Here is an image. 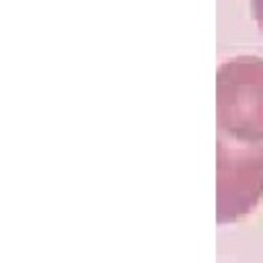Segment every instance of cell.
I'll use <instances>...</instances> for the list:
<instances>
[{
    "mask_svg": "<svg viewBox=\"0 0 263 263\" xmlns=\"http://www.w3.org/2000/svg\"><path fill=\"white\" fill-rule=\"evenodd\" d=\"M218 127L242 144L263 142V60L238 55L216 76Z\"/></svg>",
    "mask_w": 263,
    "mask_h": 263,
    "instance_id": "obj_1",
    "label": "cell"
},
{
    "mask_svg": "<svg viewBox=\"0 0 263 263\" xmlns=\"http://www.w3.org/2000/svg\"><path fill=\"white\" fill-rule=\"evenodd\" d=\"M218 222H236L263 197V148L228 146L218 140Z\"/></svg>",
    "mask_w": 263,
    "mask_h": 263,
    "instance_id": "obj_2",
    "label": "cell"
},
{
    "mask_svg": "<svg viewBox=\"0 0 263 263\" xmlns=\"http://www.w3.org/2000/svg\"><path fill=\"white\" fill-rule=\"evenodd\" d=\"M251 8H253V16H255L259 29L263 31V0H251Z\"/></svg>",
    "mask_w": 263,
    "mask_h": 263,
    "instance_id": "obj_3",
    "label": "cell"
}]
</instances>
